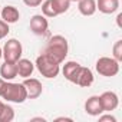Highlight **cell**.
Returning <instances> with one entry per match:
<instances>
[{
	"label": "cell",
	"mask_w": 122,
	"mask_h": 122,
	"mask_svg": "<svg viewBox=\"0 0 122 122\" xmlns=\"http://www.w3.org/2000/svg\"><path fill=\"white\" fill-rule=\"evenodd\" d=\"M85 112L91 116H99L101 113H103V108L101 103V98L98 95L89 96L85 102Z\"/></svg>",
	"instance_id": "cell-10"
},
{
	"label": "cell",
	"mask_w": 122,
	"mask_h": 122,
	"mask_svg": "<svg viewBox=\"0 0 122 122\" xmlns=\"http://www.w3.org/2000/svg\"><path fill=\"white\" fill-rule=\"evenodd\" d=\"M79 68H81V65L78 62H75V60H69V62H66L63 65V69H62V73H63L65 79H68L69 82H73Z\"/></svg>",
	"instance_id": "cell-16"
},
{
	"label": "cell",
	"mask_w": 122,
	"mask_h": 122,
	"mask_svg": "<svg viewBox=\"0 0 122 122\" xmlns=\"http://www.w3.org/2000/svg\"><path fill=\"white\" fill-rule=\"evenodd\" d=\"M2 106H3V102H2V101H0V109H2Z\"/></svg>",
	"instance_id": "cell-28"
},
{
	"label": "cell",
	"mask_w": 122,
	"mask_h": 122,
	"mask_svg": "<svg viewBox=\"0 0 122 122\" xmlns=\"http://www.w3.org/2000/svg\"><path fill=\"white\" fill-rule=\"evenodd\" d=\"M119 9V0H96V10L103 15H112Z\"/></svg>",
	"instance_id": "cell-12"
},
{
	"label": "cell",
	"mask_w": 122,
	"mask_h": 122,
	"mask_svg": "<svg viewBox=\"0 0 122 122\" xmlns=\"http://www.w3.org/2000/svg\"><path fill=\"white\" fill-rule=\"evenodd\" d=\"M0 76L5 81H13L17 76V66L13 62H6L0 66Z\"/></svg>",
	"instance_id": "cell-14"
},
{
	"label": "cell",
	"mask_w": 122,
	"mask_h": 122,
	"mask_svg": "<svg viewBox=\"0 0 122 122\" xmlns=\"http://www.w3.org/2000/svg\"><path fill=\"white\" fill-rule=\"evenodd\" d=\"M9 32H10V29H9V23H6L5 20L0 19V40L5 39V37L9 35Z\"/></svg>",
	"instance_id": "cell-21"
},
{
	"label": "cell",
	"mask_w": 122,
	"mask_h": 122,
	"mask_svg": "<svg viewBox=\"0 0 122 122\" xmlns=\"http://www.w3.org/2000/svg\"><path fill=\"white\" fill-rule=\"evenodd\" d=\"M6 82H7V81H5L3 78H0V96H2V93H3V91H5Z\"/></svg>",
	"instance_id": "cell-24"
},
{
	"label": "cell",
	"mask_w": 122,
	"mask_h": 122,
	"mask_svg": "<svg viewBox=\"0 0 122 122\" xmlns=\"http://www.w3.org/2000/svg\"><path fill=\"white\" fill-rule=\"evenodd\" d=\"M69 2H78V0H69Z\"/></svg>",
	"instance_id": "cell-29"
},
{
	"label": "cell",
	"mask_w": 122,
	"mask_h": 122,
	"mask_svg": "<svg viewBox=\"0 0 122 122\" xmlns=\"http://www.w3.org/2000/svg\"><path fill=\"white\" fill-rule=\"evenodd\" d=\"M101 103H102V108H103V112H111V111H115L119 105V96L112 92V91H106L103 92L101 96Z\"/></svg>",
	"instance_id": "cell-9"
},
{
	"label": "cell",
	"mask_w": 122,
	"mask_h": 122,
	"mask_svg": "<svg viewBox=\"0 0 122 122\" xmlns=\"http://www.w3.org/2000/svg\"><path fill=\"white\" fill-rule=\"evenodd\" d=\"M16 66H17V75L20 78H23V79L30 78L33 71H35V63L29 59H22L20 57L16 62Z\"/></svg>",
	"instance_id": "cell-11"
},
{
	"label": "cell",
	"mask_w": 122,
	"mask_h": 122,
	"mask_svg": "<svg viewBox=\"0 0 122 122\" xmlns=\"http://www.w3.org/2000/svg\"><path fill=\"white\" fill-rule=\"evenodd\" d=\"M69 52V45L65 36L62 35H55L49 39L43 53H46L47 56H50L53 60H56L57 63H63L65 59L68 56Z\"/></svg>",
	"instance_id": "cell-1"
},
{
	"label": "cell",
	"mask_w": 122,
	"mask_h": 122,
	"mask_svg": "<svg viewBox=\"0 0 122 122\" xmlns=\"http://www.w3.org/2000/svg\"><path fill=\"white\" fill-rule=\"evenodd\" d=\"M121 19H122V13H119L118 17H116V22H118V26H119V27H121Z\"/></svg>",
	"instance_id": "cell-26"
},
{
	"label": "cell",
	"mask_w": 122,
	"mask_h": 122,
	"mask_svg": "<svg viewBox=\"0 0 122 122\" xmlns=\"http://www.w3.org/2000/svg\"><path fill=\"white\" fill-rule=\"evenodd\" d=\"M2 98L7 102L15 103H23L27 99V92L23 83H15V82H6L5 91L2 93Z\"/></svg>",
	"instance_id": "cell-3"
},
{
	"label": "cell",
	"mask_w": 122,
	"mask_h": 122,
	"mask_svg": "<svg viewBox=\"0 0 122 122\" xmlns=\"http://www.w3.org/2000/svg\"><path fill=\"white\" fill-rule=\"evenodd\" d=\"M49 29V22L43 15H35L30 19V30L37 36H45Z\"/></svg>",
	"instance_id": "cell-6"
},
{
	"label": "cell",
	"mask_w": 122,
	"mask_h": 122,
	"mask_svg": "<svg viewBox=\"0 0 122 122\" xmlns=\"http://www.w3.org/2000/svg\"><path fill=\"white\" fill-rule=\"evenodd\" d=\"M0 15H2V20H5V22L9 23V25L16 23V22H19V19H20V12H19L15 6H5V7H2Z\"/></svg>",
	"instance_id": "cell-13"
},
{
	"label": "cell",
	"mask_w": 122,
	"mask_h": 122,
	"mask_svg": "<svg viewBox=\"0 0 122 122\" xmlns=\"http://www.w3.org/2000/svg\"><path fill=\"white\" fill-rule=\"evenodd\" d=\"M3 57L6 62H13L16 63L17 60L22 57V53H23V46L22 43L17 40V39H9L5 46H3Z\"/></svg>",
	"instance_id": "cell-5"
},
{
	"label": "cell",
	"mask_w": 122,
	"mask_h": 122,
	"mask_svg": "<svg viewBox=\"0 0 122 122\" xmlns=\"http://www.w3.org/2000/svg\"><path fill=\"white\" fill-rule=\"evenodd\" d=\"M106 121H111V122H116V118L113 115H99V122H106Z\"/></svg>",
	"instance_id": "cell-23"
},
{
	"label": "cell",
	"mask_w": 122,
	"mask_h": 122,
	"mask_svg": "<svg viewBox=\"0 0 122 122\" xmlns=\"http://www.w3.org/2000/svg\"><path fill=\"white\" fill-rule=\"evenodd\" d=\"M3 57V50H2V47H0V59Z\"/></svg>",
	"instance_id": "cell-27"
},
{
	"label": "cell",
	"mask_w": 122,
	"mask_h": 122,
	"mask_svg": "<svg viewBox=\"0 0 122 122\" xmlns=\"http://www.w3.org/2000/svg\"><path fill=\"white\" fill-rule=\"evenodd\" d=\"M0 10H2V7H0Z\"/></svg>",
	"instance_id": "cell-30"
},
{
	"label": "cell",
	"mask_w": 122,
	"mask_h": 122,
	"mask_svg": "<svg viewBox=\"0 0 122 122\" xmlns=\"http://www.w3.org/2000/svg\"><path fill=\"white\" fill-rule=\"evenodd\" d=\"M78 10L83 16H93L96 12V0H78Z\"/></svg>",
	"instance_id": "cell-15"
},
{
	"label": "cell",
	"mask_w": 122,
	"mask_h": 122,
	"mask_svg": "<svg viewBox=\"0 0 122 122\" xmlns=\"http://www.w3.org/2000/svg\"><path fill=\"white\" fill-rule=\"evenodd\" d=\"M23 85L27 92V99H37L43 92V86H42L40 81L36 78H26Z\"/></svg>",
	"instance_id": "cell-8"
},
{
	"label": "cell",
	"mask_w": 122,
	"mask_h": 122,
	"mask_svg": "<svg viewBox=\"0 0 122 122\" xmlns=\"http://www.w3.org/2000/svg\"><path fill=\"white\" fill-rule=\"evenodd\" d=\"M95 69H96V72L101 76L112 78V76H116L119 73V62H118L116 59H113V57L102 56V57H99L96 60Z\"/></svg>",
	"instance_id": "cell-4"
},
{
	"label": "cell",
	"mask_w": 122,
	"mask_h": 122,
	"mask_svg": "<svg viewBox=\"0 0 122 122\" xmlns=\"http://www.w3.org/2000/svg\"><path fill=\"white\" fill-rule=\"evenodd\" d=\"M93 72L89 69V68H85V66H81L76 72V76L73 79L72 83H76L78 86H82V88H89L92 83H93Z\"/></svg>",
	"instance_id": "cell-7"
},
{
	"label": "cell",
	"mask_w": 122,
	"mask_h": 122,
	"mask_svg": "<svg viewBox=\"0 0 122 122\" xmlns=\"http://www.w3.org/2000/svg\"><path fill=\"white\" fill-rule=\"evenodd\" d=\"M23 3L29 7H37L43 3V0H23Z\"/></svg>",
	"instance_id": "cell-22"
},
{
	"label": "cell",
	"mask_w": 122,
	"mask_h": 122,
	"mask_svg": "<svg viewBox=\"0 0 122 122\" xmlns=\"http://www.w3.org/2000/svg\"><path fill=\"white\" fill-rule=\"evenodd\" d=\"M15 119V109L3 103L2 109H0V122H12Z\"/></svg>",
	"instance_id": "cell-17"
},
{
	"label": "cell",
	"mask_w": 122,
	"mask_h": 122,
	"mask_svg": "<svg viewBox=\"0 0 122 122\" xmlns=\"http://www.w3.org/2000/svg\"><path fill=\"white\" fill-rule=\"evenodd\" d=\"M50 2H52V6H53V9H55L57 16L66 13L69 10V7H71L69 0H50Z\"/></svg>",
	"instance_id": "cell-18"
},
{
	"label": "cell",
	"mask_w": 122,
	"mask_h": 122,
	"mask_svg": "<svg viewBox=\"0 0 122 122\" xmlns=\"http://www.w3.org/2000/svg\"><path fill=\"white\" fill-rule=\"evenodd\" d=\"M112 57L116 59L118 62H122V40H116L112 46Z\"/></svg>",
	"instance_id": "cell-20"
},
{
	"label": "cell",
	"mask_w": 122,
	"mask_h": 122,
	"mask_svg": "<svg viewBox=\"0 0 122 122\" xmlns=\"http://www.w3.org/2000/svg\"><path fill=\"white\" fill-rule=\"evenodd\" d=\"M35 66L37 68L40 75L47 79H55L60 72V63H57L56 60H53L46 53H42L40 56H37Z\"/></svg>",
	"instance_id": "cell-2"
},
{
	"label": "cell",
	"mask_w": 122,
	"mask_h": 122,
	"mask_svg": "<svg viewBox=\"0 0 122 122\" xmlns=\"http://www.w3.org/2000/svg\"><path fill=\"white\" fill-rule=\"evenodd\" d=\"M55 121H56V122H60V121H69V122H72V118H66V116H60V118H56Z\"/></svg>",
	"instance_id": "cell-25"
},
{
	"label": "cell",
	"mask_w": 122,
	"mask_h": 122,
	"mask_svg": "<svg viewBox=\"0 0 122 122\" xmlns=\"http://www.w3.org/2000/svg\"><path fill=\"white\" fill-rule=\"evenodd\" d=\"M42 15L45 17H56V12L52 6V2L50 0H45V2L42 3Z\"/></svg>",
	"instance_id": "cell-19"
}]
</instances>
